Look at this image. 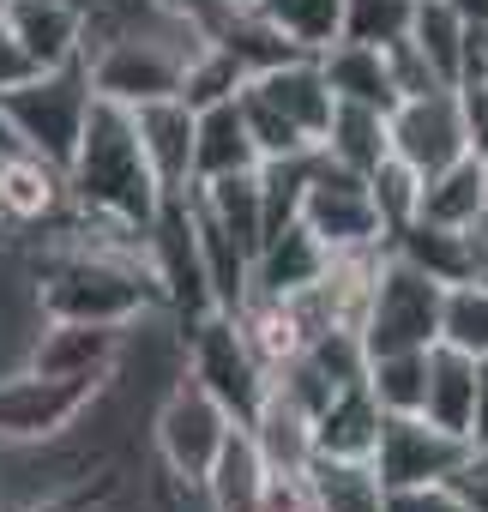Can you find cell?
I'll list each match as a JSON object with an SVG mask.
<instances>
[{"mask_svg": "<svg viewBox=\"0 0 488 512\" xmlns=\"http://www.w3.org/2000/svg\"><path fill=\"white\" fill-rule=\"evenodd\" d=\"M67 193L79 211L91 217H109V223H127V229H151L157 205H163V187L133 139V115L121 103H103L91 97V115H85V133L67 157Z\"/></svg>", "mask_w": 488, "mask_h": 512, "instance_id": "obj_1", "label": "cell"}, {"mask_svg": "<svg viewBox=\"0 0 488 512\" xmlns=\"http://www.w3.org/2000/svg\"><path fill=\"white\" fill-rule=\"evenodd\" d=\"M0 109L13 121L19 151H37L55 169H67V157L85 133V115H91V73H85V61L43 67V73L19 79L13 91H0Z\"/></svg>", "mask_w": 488, "mask_h": 512, "instance_id": "obj_2", "label": "cell"}, {"mask_svg": "<svg viewBox=\"0 0 488 512\" xmlns=\"http://www.w3.org/2000/svg\"><path fill=\"white\" fill-rule=\"evenodd\" d=\"M229 428H235V416H229L187 368L157 392V404H151V416H145L151 458H157V470L175 476V482H199V476L211 470L217 446L229 440Z\"/></svg>", "mask_w": 488, "mask_h": 512, "instance_id": "obj_3", "label": "cell"}, {"mask_svg": "<svg viewBox=\"0 0 488 512\" xmlns=\"http://www.w3.org/2000/svg\"><path fill=\"white\" fill-rule=\"evenodd\" d=\"M440 290L428 272H416L410 260L386 247L380 266H374V284H368V302H362V320H356V338L368 356H386V350H428L440 338Z\"/></svg>", "mask_w": 488, "mask_h": 512, "instance_id": "obj_4", "label": "cell"}, {"mask_svg": "<svg viewBox=\"0 0 488 512\" xmlns=\"http://www.w3.org/2000/svg\"><path fill=\"white\" fill-rule=\"evenodd\" d=\"M181 368L235 416V428H248L260 398H266V362L254 356V344L241 338L235 314H205L187 338H181Z\"/></svg>", "mask_w": 488, "mask_h": 512, "instance_id": "obj_5", "label": "cell"}, {"mask_svg": "<svg viewBox=\"0 0 488 512\" xmlns=\"http://www.w3.org/2000/svg\"><path fill=\"white\" fill-rule=\"evenodd\" d=\"M296 223H302L326 253L386 247L380 217H374V199H368V181H362V175H350V169H338L326 151H314V169H308V187H302Z\"/></svg>", "mask_w": 488, "mask_h": 512, "instance_id": "obj_6", "label": "cell"}, {"mask_svg": "<svg viewBox=\"0 0 488 512\" xmlns=\"http://www.w3.org/2000/svg\"><path fill=\"white\" fill-rule=\"evenodd\" d=\"M103 380H61V374H0V446H25V440H55L61 428L79 422Z\"/></svg>", "mask_w": 488, "mask_h": 512, "instance_id": "obj_7", "label": "cell"}, {"mask_svg": "<svg viewBox=\"0 0 488 512\" xmlns=\"http://www.w3.org/2000/svg\"><path fill=\"white\" fill-rule=\"evenodd\" d=\"M470 458V440L434 428L428 416H380V440H374V476L380 488H410V482H446L458 464Z\"/></svg>", "mask_w": 488, "mask_h": 512, "instance_id": "obj_8", "label": "cell"}, {"mask_svg": "<svg viewBox=\"0 0 488 512\" xmlns=\"http://www.w3.org/2000/svg\"><path fill=\"white\" fill-rule=\"evenodd\" d=\"M181 67L187 55L169 49V43H103L85 55V73H91V97L103 103H151V97H175L181 91Z\"/></svg>", "mask_w": 488, "mask_h": 512, "instance_id": "obj_9", "label": "cell"}, {"mask_svg": "<svg viewBox=\"0 0 488 512\" xmlns=\"http://www.w3.org/2000/svg\"><path fill=\"white\" fill-rule=\"evenodd\" d=\"M386 145L416 175H434V169L458 163L470 145H464V121H458L452 85L446 91H428V97H398L392 115H386Z\"/></svg>", "mask_w": 488, "mask_h": 512, "instance_id": "obj_10", "label": "cell"}, {"mask_svg": "<svg viewBox=\"0 0 488 512\" xmlns=\"http://www.w3.org/2000/svg\"><path fill=\"white\" fill-rule=\"evenodd\" d=\"M67 205H73L67 169H55L37 151H7V157H0V229H7V235L55 223Z\"/></svg>", "mask_w": 488, "mask_h": 512, "instance_id": "obj_11", "label": "cell"}, {"mask_svg": "<svg viewBox=\"0 0 488 512\" xmlns=\"http://www.w3.org/2000/svg\"><path fill=\"white\" fill-rule=\"evenodd\" d=\"M0 25L13 31V43L31 55V67H67L85 61V0H7Z\"/></svg>", "mask_w": 488, "mask_h": 512, "instance_id": "obj_12", "label": "cell"}, {"mask_svg": "<svg viewBox=\"0 0 488 512\" xmlns=\"http://www.w3.org/2000/svg\"><path fill=\"white\" fill-rule=\"evenodd\" d=\"M133 139L157 175L163 193H187L193 187V109L181 97H151V103H133Z\"/></svg>", "mask_w": 488, "mask_h": 512, "instance_id": "obj_13", "label": "cell"}, {"mask_svg": "<svg viewBox=\"0 0 488 512\" xmlns=\"http://www.w3.org/2000/svg\"><path fill=\"white\" fill-rule=\"evenodd\" d=\"M127 326H91V320H49L37 332L31 368L37 374H61V380H109V368L121 362Z\"/></svg>", "mask_w": 488, "mask_h": 512, "instance_id": "obj_14", "label": "cell"}, {"mask_svg": "<svg viewBox=\"0 0 488 512\" xmlns=\"http://www.w3.org/2000/svg\"><path fill=\"white\" fill-rule=\"evenodd\" d=\"M248 91H254L266 109H278L302 139H314V145H320L326 115H332V91H326V79H320V61H314V55L284 61V67H272V73H254V79H248Z\"/></svg>", "mask_w": 488, "mask_h": 512, "instance_id": "obj_15", "label": "cell"}, {"mask_svg": "<svg viewBox=\"0 0 488 512\" xmlns=\"http://www.w3.org/2000/svg\"><path fill=\"white\" fill-rule=\"evenodd\" d=\"M248 169H260V151L248 139V121H241L235 97L193 109V187L223 181V175H248Z\"/></svg>", "mask_w": 488, "mask_h": 512, "instance_id": "obj_16", "label": "cell"}, {"mask_svg": "<svg viewBox=\"0 0 488 512\" xmlns=\"http://www.w3.org/2000/svg\"><path fill=\"white\" fill-rule=\"evenodd\" d=\"M326 266H332V253H326L302 223H284L278 235H266V241H260L248 290H254V296H296V290L320 284V278H326Z\"/></svg>", "mask_w": 488, "mask_h": 512, "instance_id": "obj_17", "label": "cell"}, {"mask_svg": "<svg viewBox=\"0 0 488 512\" xmlns=\"http://www.w3.org/2000/svg\"><path fill=\"white\" fill-rule=\"evenodd\" d=\"M380 440V404L368 398L362 380L332 386V398L314 410V458H374Z\"/></svg>", "mask_w": 488, "mask_h": 512, "instance_id": "obj_18", "label": "cell"}, {"mask_svg": "<svg viewBox=\"0 0 488 512\" xmlns=\"http://www.w3.org/2000/svg\"><path fill=\"white\" fill-rule=\"evenodd\" d=\"M187 217H193V241H199V266H205V290H211V308L235 314L241 296H248V278H254V253L241 247L187 187Z\"/></svg>", "mask_w": 488, "mask_h": 512, "instance_id": "obj_19", "label": "cell"}, {"mask_svg": "<svg viewBox=\"0 0 488 512\" xmlns=\"http://www.w3.org/2000/svg\"><path fill=\"white\" fill-rule=\"evenodd\" d=\"M266 476H272V470H266V458H260L254 434H248V428H229V440L217 446L211 470L199 476V494H205V506H211V512H260Z\"/></svg>", "mask_w": 488, "mask_h": 512, "instance_id": "obj_20", "label": "cell"}, {"mask_svg": "<svg viewBox=\"0 0 488 512\" xmlns=\"http://www.w3.org/2000/svg\"><path fill=\"white\" fill-rule=\"evenodd\" d=\"M470 392H476V356H464L452 344H428L422 350V410L416 416H428L434 428H446V434L464 440V428H470Z\"/></svg>", "mask_w": 488, "mask_h": 512, "instance_id": "obj_21", "label": "cell"}, {"mask_svg": "<svg viewBox=\"0 0 488 512\" xmlns=\"http://www.w3.org/2000/svg\"><path fill=\"white\" fill-rule=\"evenodd\" d=\"M314 61H320V79H326L332 103H368V109L392 115L398 91H392V79H386V55H380V49L338 37V43H326Z\"/></svg>", "mask_w": 488, "mask_h": 512, "instance_id": "obj_22", "label": "cell"}, {"mask_svg": "<svg viewBox=\"0 0 488 512\" xmlns=\"http://www.w3.org/2000/svg\"><path fill=\"white\" fill-rule=\"evenodd\" d=\"M416 217L422 223H440V229H470L476 217H488V187H482V157L464 151L458 163L422 175V193H416Z\"/></svg>", "mask_w": 488, "mask_h": 512, "instance_id": "obj_23", "label": "cell"}, {"mask_svg": "<svg viewBox=\"0 0 488 512\" xmlns=\"http://www.w3.org/2000/svg\"><path fill=\"white\" fill-rule=\"evenodd\" d=\"M398 260H410L416 272H428L434 284H464L470 272H476V260H470V229H440V223H404L392 241H386Z\"/></svg>", "mask_w": 488, "mask_h": 512, "instance_id": "obj_24", "label": "cell"}, {"mask_svg": "<svg viewBox=\"0 0 488 512\" xmlns=\"http://www.w3.org/2000/svg\"><path fill=\"white\" fill-rule=\"evenodd\" d=\"M320 151H326L338 169L368 175V169L392 151V145H386V115L368 109V103H332L326 133H320Z\"/></svg>", "mask_w": 488, "mask_h": 512, "instance_id": "obj_25", "label": "cell"}, {"mask_svg": "<svg viewBox=\"0 0 488 512\" xmlns=\"http://www.w3.org/2000/svg\"><path fill=\"white\" fill-rule=\"evenodd\" d=\"M308 494H314V512H380V500H386L374 464H362V458H314Z\"/></svg>", "mask_w": 488, "mask_h": 512, "instance_id": "obj_26", "label": "cell"}, {"mask_svg": "<svg viewBox=\"0 0 488 512\" xmlns=\"http://www.w3.org/2000/svg\"><path fill=\"white\" fill-rule=\"evenodd\" d=\"M193 199H199L241 247H248V253H260V241H266V211H260V181H254V169H248V175H223V181H199Z\"/></svg>", "mask_w": 488, "mask_h": 512, "instance_id": "obj_27", "label": "cell"}, {"mask_svg": "<svg viewBox=\"0 0 488 512\" xmlns=\"http://www.w3.org/2000/svg\"><path fill=\"white\" fill-rule=\"evenodd\" d=\"M254 13H260L266 25H278L302 55H320L326 43H338L344 0H254Z\"/></svg>", "mask_w": 488, "mask_h": 512, "instance_id": "obj_28", "label": "cell"}, {"mask_svg": "<svg viewBox=\"0 0 488 512\" xmlns=\"http://www.w3.org/2000/svg\"><path fill=\"white\" fill-rule=\"evenodd\" d=\"M434 344H452V350L488 362V290L476 278L440 290V338Z\"/></svg>", "mask_w": 488, "mask_h": 512, "instance_id": "obj_29", "label": "cell"}, {"mask_svg": "<svg viewBox=\"0 0 488 512\" xmlns=\"http://www.w3.org/2000/svg\"><path fill=\"white\" fill-rule=\"evenodd\" d=\"M362 386H368V398L380 404V416H410V410H422V350L368 356Z\"/></svg>", "mask_w": 488, "mask_h": 512, "instance_id": "obj_30", "label": "cell"}, {"mask_svg": "<svg viewBox=\"0 0 488 512\" xmlns=\"http://www.w3.org/2000/svg\"><path fill=\"white\" fill-rule=\"evenodd\" d=\"M368 181V199H374V217H380V235L392 241L404 223H416V193H422V175L410 163H398L392 151L362 175Z\"/></svg>", "mask_w": 488, "mask_h": 512, "instance_id": "obj_31", "label": "cell"}, {"mask_svg": "<svg viewBox=\"0 0 488 512\" xmlns=\"http://www.w3.org/2000/svg\"><path fill=\"white\" fill-rule=\"evenodd\" d=\"M416 49H422V61L452 85L458 79V43H464V19L446 7V0H416V19H410V31H404Z\"/></svg>", "mask_w": 488, "mask_h": 512, "instance_id": "obj_32", "label": "cell"}, {"mask_svg": "<svg viewBox=\"0 0 488 512\" xmlns=\"http://www.w3.org/2000/svg\"><path fill=\"white\" fill-rule=\"evenodd\" d=\"M416 19V0H344V19H338V37L344 43H368V49H386L410 31Z\"/></svg>", "mask_w": 488, "mask_h": 512, "instance_id": "obj_33", "label": "cell"}, {"mask_svg": "<svg viewBox=\"0 0 488 512\" xmlns=\"http://www.w3.org/2000/svg\"><path fill=\"white\" fill-rule=\"evenodd\" d=\"M241 85H248V73H241L235 61H229V49H217V43H205L187 67H181V103L187 109H205V103H229Z\"/></svg>", "mask_w": 488, "mask_h": 512, "instance_id": "obj_34", "label": "cell"}, {"mask_svg": "<svg viewBox=\"0 0 488 512\" xmlns=\"http://www.w3.org/2000/svg\"><path fill=\"white\" fill-rule=\"evenodd\" d=\"M235 109H241V121H248V139H254V151H260V163L266 157H290V151H314V139H302L278 109H266L248 85L235 91Z\"/></svg>", "mask_w": 488, "mask_h": 512, "instance_id": "obj_35", "label": "cell"}, {"mask_svg": "<svg viewBox=\"0 0 488 512\" xmlns=\"http://www.w3.org/2000/svg\"><path fill=\"white\" fill-rule=\"evenodd\" d=\"M380 55H386V79H392V91H398V97H428V91H446V79L422 61V49H416L410 37L386 43Z\"/></svg>", "mask_w": 488, "mask_h": 512, "instance_id": "obj_36", "label": "cell"}, {"mask_svg": "<svg viewBox=\"0 0 488 512\" xmlns=\"http://www.w3.org/2000/svg\"><path fill=\"white\" fill-rule=\"evenodd\" d=\"M380 512H464V500L452 494V482H410V488H386Z\"/></svg>", "mask_w": 488, "mask_h": 512, "instance_id": "obj_37", "label": "cell"}, {"mask_svg": "<svg viewBox=\"0 0 488 512\" xmlns=\"http://www.w3.org/2000/svg\"><path fill=\"white\" fill-rule=\"evenodd\" d=\"M452 97H458V121H464V145L482 157L488 151V79H476V85H452Z\"/></svg>", "mask_w": 488, "mask_h": 512, "instance_id": "obj_38", "label": "cell"}, {"mask_svg": "<svg viewBox=\"0 0 488 512\" xmlns=\"http://www.w3.org/2000/svg\"><path fill=\"white\" fill-rule=\"evenodd\" d=\"M470 452H488V362H476V392H470Z\"/></svg>", "mask_w": 488, "mask_h": 512, "instance_id": "obj_39", "label": "cell"}, {"mask_svg": "<svg viewBox=\"0 0 488 512\" xmlns=\"http://www.w3.org/2000/svg\"><path fill=\"white\" fill-rule=\"evenodd\" d=\"M31 73H37V67H31V55L13 43V31H7V25H0V91H13V85H19V79H31Z\"/></svg>", "mask_w": 488, "mask_h": 512, "instance_id": "obj_40", "label": "cell"}, {"mask_svg": "<svg viewBox=\"0 0 488 512\" xmlns=\"http://www.w3.org/2000/svg\"><path fill=\"white\" fill-rule=\"evenodd\" d=\"M446 7H452L464 25H488V0H446Z\"/></svg>", "mask_w": 488, "mask_h": 512, "instance_id": "obj_41", "label": "cell"}, {"mask_svg": "<svg viewBox=\"0 0 488 512\" xmlns=\"http://www.w3.org/2000/svg\"><path fill=\"white\" fill-rule=\"evenodd\" d=\"M7 151H19V139H13V121H7V109H0V157Z\"/></svg>", "mask_w": 488, "mask_h": 512, "instance_id": "obj_42", "label": "cell"}, {"mask_svg": "<svg viewBox=\"0 0 488 512\" xmlns=\"http://www.w3.org/2000/svg\"><path fill=\"white\" fill-rule=\"evenodd\" d=\"M482 187H488V151H482Z\"/></svg>", "mask_w": 488, "mask_h": 512, "instance_id": "obj_43", "label": "cell"}, {"mask_svg": "<svg viewBox=\"0 0 488 512\" xmlns=\"http://www.w3.org/2000/svg\"><path fill=\"white\" fill-rule=\"evenodd\" d=\"M229 7H254V0H229Z\"/></svg>", "mask_w": 488, "mask_h": 512, "instance_id": "obj_44", "label": "cell"}, {"mask_svg": "<svg viewBox=\"0 0 488 512\" xmlns=\"http://www.w3.org/2000/svg\"><path fill=\"white\" fill-rule=\"evenodd\" d=\"M0 7H7V0H0Z\"/></svg>", "mask_w": 488, "mask_h": 512, "instance_id": "obj_45", "label": "cell"}, {"mask_svg": "<svg viewBox=\"0 0 488 512\" xmlns=\"http://www.w3.org/2000/svg\"><path fill=\"white\" fill-rule=\"evenodd\" d=\"M482 458H488V452H482Z\"/></svg>", "mask_w": 488, "mask_h": 512, "instance_id": "obj_46", "label": "cell"}]
</instances>
